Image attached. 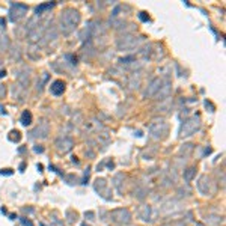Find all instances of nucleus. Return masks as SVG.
I'll list each match as a JSON object with an SVG mask.
<instances>
[{
  "label": "nucleus",
  "mask_w": 226,
  "mask_h": 226,
  "mask_svg": "<svg viewBox=\"0 0 226 226\" xmlns=\"http://www.w3.org/2000/svg\"><path fill=\"white\" fill-rule=\"evenodd\" d=\"M63 89H65V84H63V81H54L53 83V86H51V92L53 94H56V95H59V94H62L63 92Z\"/></svg>",
  "instance_id": "obj_1"
}]
</instances>
